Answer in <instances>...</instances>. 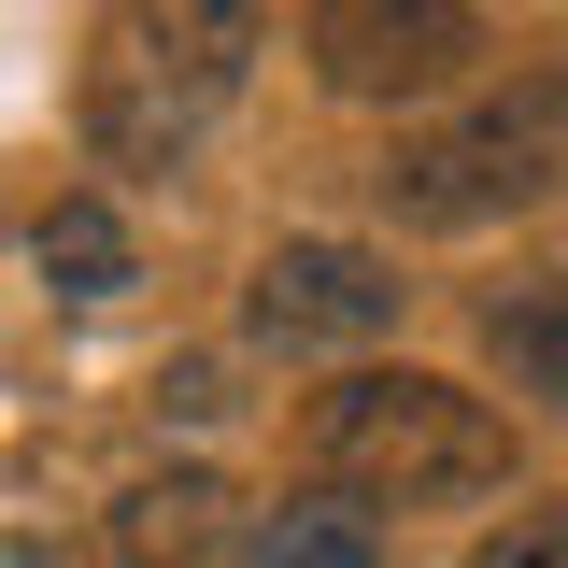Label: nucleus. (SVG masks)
I'll return each mask as SVG.
<instances>
[{"instance_id":"obj_1","label":"nucleus","mask_w":568,"mask_h":568,"mask_svg":"<svg viewBox=\"0 0 568 568\" xmlns=\"http://www.w3.org/2000/svg\"><path fill=\"white\" fill-rule=\"evenodd\" d=\"M271 58V0H114L100 14V43H85V100H71V129L100 171H185L213 129H227V100L256 85Z\"/></svg>"},{"instance_id":"obj_2","label":"nucleus","mask_w":568,"mask_h":568,"mask_svg":"<svg viewBox=\"0 0 568 568\" xmlns=\"http://www.w3.org/2000/svg\"><path fill=\"white\" fill-rule=\"evenodd\" d=\"M298 469L369 497V511H469V497H511V413L469 398L455 369L355 355L298 398Z\"/></svg>"},{"instance_id":"obj_3","label":"nucleus","mask_w":568,"mask_h":568,"mask_svg":"<svg viewBox=\"0 0 568 568\" xmlns=\"http://www.w3.org/2000/svg\"><path fill=\"white\" fill-rule=\"evenodd\" d=\"M568 200V71H497L369 156V213L398 242H484Z\"/></svg>"},{"instance_id":"obj_4","label":"nucleus","mask_w":568,"mask_h":568,"mask_svg":"<svg viewBox=\"0 0 568 568\" xmlns=\"http://www.w3.org/2000/svg\"><path fill=\"white\" fill-rule=\"evenodd\" d=\"M298 71L342 114H440L484 85V0H313L298 14Z\"/></svg>"},{"instance_id":"obj_5","label":"nucleus","mask_w":568,"mask_h":568,"mask_svg":"<svg viewBox=\"0 0 568 568\" xmlns=\"http://www.w3.org/2000/svg\"><path fill=\"white\" fill-rule=\"evenodd\" d=\"M398 313H413V271L384 256V242H342V227H284L271 256L242 271V342L284 355V369H355V355L398 342Z\"/></svg>"},{"instance_id":"obj_6","label":"nucleus","mask_w":568,"mask_h":568,"mask_svg":"<svg viewBox=\"0 0 568 568\" xmlns=\"http://www.w3.org/2000/svg\"><path fill=\"white\" fill-rule=\"evenodd\" d=\"M227 511H242V497L213 484V469H142V484L114 497V526H100V540H114L129 568H227V555H242V526H227Z\"/></svg>"},{"instance_id":"obj_7","label":"nucleus","mask_w":568,"mask_h":568,"mask_svg":"<svg viewBox=\"0 0 568 568\" xmlns=\"http://www.w3.org/2000/svg\"><path fill=\"white\" fill-rule=\"evenodd\" d=\"M398 540H384V511L342 484H284L271 511H242V555L227 568H384Z\"/></svg>"},{"instance_id":"obj_8","label":"nucleus","mask_w":568,"mask_h":568,"mask_svg":"<svg viewBox=\"0 0 568 568\" xmlns=\"http://www.w3.org/2000/svg\"><path fill=\"white\" fill-rule=\"evenodd\" d=\"M484 369L526 398V413H568V271H511V284H484Z\"/></svg>"},{"instance_id":"obj_9","label":"nucleus","mask_w":568,"mask_h":568,"mask_svg":"<svg viewBox=\"0 0 568 568\" xmlns=\"http://www.w3.org/2000/svg\"><path fill=\"white\" fill-rule=\"evenodd\" d=\"M29 271L58 284L71 313H114V298L142 284V242H129V213L100 200V185H71L58 213H29Z\"/></svg>"},{"instance_id":"obj_10","label":"nucleus","mask_w":568,"mask_h":568,"mask_svg":"<svg viewBox=\"0 0 568 568\" xmlns=\"http://www.w3.org/2000/svg\"><path fill=\"white\" fill-rule=\"evenodd\" d=\"M455 568H568V497H511Z\"/></svg>"},{"instance_id":"obj_11","label":"nucleus","mask_w":568,"mask_h":568,"mask_svg":"<svg viewBox=\"0 0 568 568\" xmlns=\"http://www.w3.org/2000/svg\"><path fill=\"white\" fill-rule=\"evenodd\" d=\"M14 568H58V555H43V526H14Z\"/></svg>"}]
</instances>
